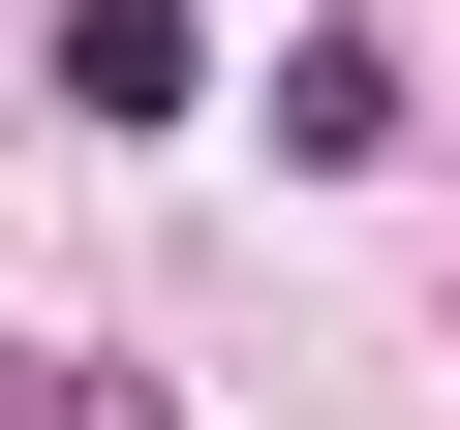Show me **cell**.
<instances>
[{
	"instance_id": "obj_1",
	"label": "cell",
	"mask_w": 460,
	"mask_h": 430,
	"mask_svg": "<svg viewBox=\"0 0 460 430\" xmlns=\"http://www.w3.org/2000/svg\"><path fill=\"white\" fill-rule=\"evenodd\" d=\"M62 93H93V123H184L215 31H184V0H62Z\"/></svg>"
},
{
	"instance_id": "obj_2",
	"label": "cell",
	"mask_w": 460,
	"mask_h": 430,
	"mask_svg": "<svg viewBox=\"0 0 460 430\" xmlns=\"http://www.w3.org/2000/svg\"><path fill=\"white\" fill-rule=\"evenodd\" d=\"M0 430H184L154 369H93V338H0Z\"/></svg>"
}]
</instances>
